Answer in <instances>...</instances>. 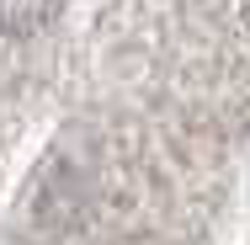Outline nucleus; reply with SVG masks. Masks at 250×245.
<instances>
[{"label": "nucleus", "mask_w": 250, "mask_h": 245, "mask_svg": "<svg viewBox=\"0 0 250 245\" xmlns=\"http://www.w3.org/2000/svg\"><path fill=\"white\" fill-rule=\"evenodd\" d=\"M53 11H59V0H0V27L21 38V32H38Z\"/></svg>", "instance_id": "nucleus-1"}]
</instances>
